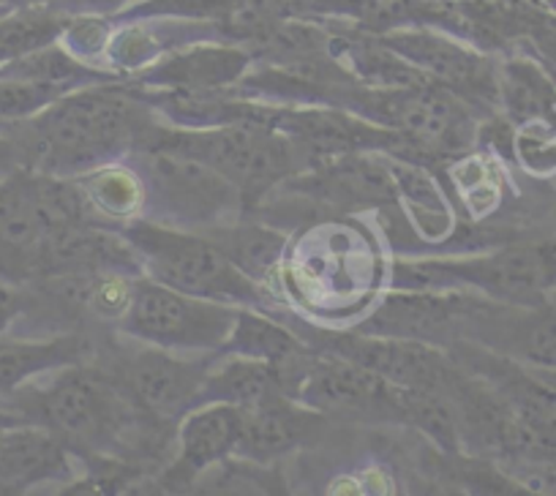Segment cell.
I'll use <instances>...</instances> for the list:
<instances>
[{
	"mask_svg": "<svg viewBox=\"0 0 556 496\" xmlns=\"http://www.w3.org/2000/svg\"><path fill=\"white\" fill-rule=\"evenodd\" d=\"M325 496H366V491H363V483L357 474H339V478H333L328 483Z\"/></svg>",
	"mask_w": 556,
	"mask_h": 496,
	"instance_id": "cell-33",
	"label": "cell"
},
{
	"mask_svg": "<svg viewBox=\"0 0 556 496\" xmlns=\"http://www.w3.org/2000/svg\"><path fill=\"white\" fill-rule=\"evenodd\" d=\"M254 55L243 47L191 44L169 52L162 61L139 74V88L184 90V93H211L229 90L249 74Z\"/></svg>",
	"mask_w": 556,
	"mask_h": 496,
	"instance_id": "cell-16",
	"label": "cell"
},
{
	"mask_svg": "<svg viewBox=\"0 0 556 496\" xmlns=\"http://www.w3.org/2000/svg\"><path fill=\"white\" fill-rule=\"evenodd\" d=\"M513 158L532 175L556 173V123L532 120L518 126Z\"/></svg>",
	"mask_w": 556,
	"mask_h": 496,
	"instance_id": "cell-29",
	"label": "cell"
},
{
	"mask_svg": "<svg viewBox=\"0 0 556 496\" xmlns=\"http://www.w3.org/2000/svg\"><path fill=\"white\" fill-rule=\"evenodd\" d=\"M489 301L491 297L467 290H393L352 330L424 341V344L440 346V349H451L458 341L472 339L475 325H478Z\"/></svg>",
	"mask_w": 556,
	"mask_h": 496,
	"instance_id": "cell-10",
	"label": "cell"
},
{
	"mask_svg": "<svg viewBox=\"0 0 556 496\" xmlns=\"http://www.w3.org/2000/svg\"><path fill=\"white\" fill-rule=\"evenodd\" d=\"M496 96L513 126L556 123V82L532 58L516 55L496 66Z\"/></svg>",
	"mask_w": 556,
	"mask_h": 496,
	"instance_id": "cell-22",
	"label": "cell"
},
{
	"mask_svg": "<svg viewBox=\"0 0 556 496\" xmlns=\"http://www.w3.org/2000/svg\"><path fill=\"white\" fill-rule=\"evenodd\" d=\"M139 148H167L207 164L240 191L245 211L260 205L287 178L306 169L303 156L285 135L254 123L218 129H175L156 120L137 151Z\"/></svg>",
	"mask_w": 556,
	"mask_h": 496,
	"instance_id": "cell-3",
	"label": "cell"
},
{
	"mask_svg": "<svg viewBox=\"0 0 556 496\" xmlns=\"http://www.w3.org/2000/svg\"><path fill=\"white\" fill-rule=\"evenodd\" d=\"M379 39L404 58L409 66L424 74L429 82L442 85L453 93L464 96L475 106L500 104L496 96V63L489 55L453 39L451 34L437 28H393Z\"/></svg>",
	"mask_w": 556,
	"mask_h": 496,
	"instance_id": "cell-12",
	"label": "cell"
},
{
	"mask_svg": "<svg viewBox=\"0 0 556 496\" xmlns=\"http://www.w3.org/2000/svg\"><path fill=\"white\" fill-rule=\"evenodd\" d=\"M243 431V409L232 404H202L191 409L175 431V453L156 474L173 496L189 494L197 478L211 467L232 461Z\"/></svg>",
	"mask_w": 556,
	"mask_h": 496,
	"instance_id": "cell-13",
	"label": "cell"
},
{
	"mask_svg": "<svg viewBox=\"0 0 556 496\" xmlns=\"http://www.w3.org/2000/svg\"><path fill=\"white\" fill-rule=\"evenodd\" d=\"M159 120L137 85L101 82L72 90L28 120L7 123L20 169L79 178L128 158Z\"/></svg>",
	"mask_w": 556,
	"mask_h": 496,
	"instance_id": "cell-1",
	"label": "cell"
},
{
	"mask_svg": "<svg viewBox=\"0 0 556 496\" xmlns=\"http://www.w3.org/2000/svg\"><path fill=\"white\" fill-rule=\"evenodd\" d=\"M83 221L96 218L74 178L30 169L0 178V281L14 290L41 281L52 234Z\"/></svg>",
	"mask_w": 556,
	"mask_h": 496,
	"instance_id": "cell-2",
	"label": "cell"
},
{
	"mask_svg": "<svg viewBox=\"0 0 556 496\" xmlns=\"http://www.w3.org/2000/svg\"><path fill=\"white\" fill-rule=\"evenodd\" d=\"M292 398L325 418L406 425L401 387L379 380L355 363L319 355L314 349L298 377Z\"/></svg>",
	"mask_w": 556,
	"mask_h": 496,
	"instance_id": "cell-11",
	"label": "cell"
},
{
	"mask_svg": "<svg viewBox=\"0 0 556 496\" xmlns=\"http://www.w3.org/2000/svg\"><path fill=\"white\" fill-rule=\"evenodd\" d=\"M238 311V306L186 295L142 276L121 319V333L178 355H213L227 344Z\"/></svg>",
	"mask_w": 556,
	"mask_h": 496,
	"instance_id": "cell-7",
	"label": "cell"
},
{
	"mask_svg": "<svg viewBox=\"0 0 556 496\" xmlns=\"http://www.w3.org/2000/svg\"><path fill=\"white\" fill-rule=\"evenodd\" d=\"M128 158L146 180V218L151 221L205 232L218 224L235 221L245 211L243 196L229 180L186 153L139 148Z\"/></svg>",
	"mask_w": 556,
	"mask_h": 496,
	"instance_id": "cell-6",
	"label": "cell"
},
{
	"mask_svg": "<svg viewBox=\"0 0 556 496\" xmlns=\"http://www.w3.org/2000/svg\"><path fill=\"white\" fill-rule=\"evenodd\" d=\"M325 415L303 407L287 393L265 398L254 407L243 409V431H240L235 458L249 467H270L287 453L308 445L325 429Z\"/></svg>",
	"mask_w": 556,
	"mask_h": 496,
	"instance_id": "cell-15",
	"label": "cell"
},
{
	"mask_svg": "<svg viewBox=\"0 0 556 496\" xmlns=\"http://www.w3.org/2000/svg\"><path fill=\"white\" fill-rule=\"evenodd\" d=\"M538 3L551 14V17H556V0H538Z\"/></svg>",
	"mask_w": 556,
	"mask_h": 496,
	"instance_id": "cell-37",
	"label": "cell"
},
{
	"mask_svg": "<svg viewBox=\"0 0 556 496\" xmlns=\"http://www.w3.org/2000/svg\"><path fill=\"white\" fill-rule=\"evenodd\" d=\"M529 371H532V374L538 377V380L543 382V385L548 387V391L556 393V368H529Z\"/></svg>",
	"mask_w": 556,
	"mask_h": 496,
	"instance_id": "cell-36",
	"label": "cell"
},
{
	"mask_svg": "<svg viewBox=\"0 0 556 496\" xmlns=\"http://www.w3.org/2000/svg\"><path fill=\"white\" fill-rule=\"evenodd\" d=\"M17 167V156H14V148L9 142V137L0 131V178H7L9 173H14Z\"/></svg>",
	"mask_w": 556,
	"mask_h": 496,
	"instance_id": "cell-35",
	"label": "cell"
},
{
	"mask_svg": "<svg viewBox=\"0 0 556 496\" xmlns=\"http://www.w3.org/2000/svg\"><path fill=\"white\" fill-rule=\"evenodd\" d=\"M88 352V341L72 333L52 339H14L0 333V402L52 371L85 363Z\"/></svg>",
	"mask_w": 556,
	"mask_h": 496,
	"instance_id": "cell-18",
	"label": "cell"
},
{
	"mask_svg": "<svg viewBox=\"0 0 556 496\" xmlns=\"http://www.w3.org/2000/svg\"><path fill=\"white\" fill-rule=\"evenodd\" d=\"M121 232L142 259L146 279L205 301L273 314L265 290L235 268L207 234L151 218H137Z\"/></svg>",
	"mask_w": 556,
	"mask_h": 496,
	"instance_id": "cell-4",
	"label": "cell"
},
{
	"mask_svg": "<svg viewBox=\"0 0 556 496\" xmlns=\"http://www.w3.org/2000/svg\"><path fill=\"white\" fill-rule=\"evenodd\" d=\"M72 17L55 7H14L0 20V66L58 44Z\"/></svg>",
	"mask_w": 556,
	"mask_h": 496,
	"instance_id": "cell-24",
	"label": "cell"
},
{
	"mask_svg": "<svg viewBox=\"0 0 556 496\" xmlns=\"http://www.w3.org/2000/svg\"><path fill=\"white\" fill-rule=\"evenodd\" d=\"M485 158L489 156H464L451 169L453 186L475 218L485 216L500 205V183L494 180V167Z\"/></svg>",
	"mask_w": 556,
	"mask_h": 496,
	"instance_id": "cell-27",
	"label": "cell"
},
{
	"mask_svg": "<svg viewBox=\"0 0 556 496\" xmlns=\"http://www.w3.org/2000/svg\"><path fill=\"white\" fill-rule=\"evenodd\" d=\"M74 180L83 189L85 202H88L93 218L104 224V227H115V224L126 227V224L137 221V218H146V180H142V175L131 164L112 162L93 169V173L79 175Z\"/></svg>",
	"mask_w": 556,
	"mask_h": 496,
	"instance_id": "cell-20",
	"label": "cell"
},
{
	"mask_svg": "<svg viewBox=\"0 0 556 496\" xmlns=\"http://www.w3.org/2000/svg\"><path fill=\"white\" fill-rule=\"evenodd\" d=\"M390 175L395 183V200L404 205L409 224L426 240L440 243L456 229L453 207L447 205L445 191L440 189L426 164L401 162L390 156Z\"/></svg>",
	"mask_w": 556,
	"mask_h": 496,
	"instance_id": "cell-21",
	"label": "cell"
},
{
	"mask_svg": "<svg viewBox=\"0 0 556 496\" xmlns=\"http://www.w3.org/2000/svg\"><path fill=\"white\" fill-rule=\"evenodd\" d=\"M142 474L151 472L117 458H85L83 472L63 483L58 496H121Z\"/></svg>",
	"mask_w": 556,
	"mask_h": 496,
	"instance_id": "cell-26",
	"label": "cell"
},
{
	"mask_svg": "<svg viewBox=\"0 0 556 496\" xmlns=\"http://www.w3.org/2000/svg\"><path fill=\"white\" fill-rule=\"evenodd\" d=\"M202 234H207L222 249L224 257L256 284L273 276L287 249V234L267 224L240 221V218L205 229Z\"/></svg>",
	"mask_w": 556,
	"mask_h": 496,
	"instance_id": "cell-23",
	"label": "cell"
},
{
	"mask_svg": "<svg viewBox=\"0 0 556 496\" xmlns=\"http://www.w3.org/2000/svg\"><path fill=\"white\" fill-rule=\"evenodd\" d=\"M249 478L254 480V483L260 485V488L265 491L267 496H292L290 488L281 483V478H278V474H273V472H265V467L249 469Z\"/></svg>",
	"mask_w": 556,
	"mask_h": 496,
	"instance_id": "cell-32",
	"label": "cell"
},
{
	"mask_svg": "<svg viewBox=\"0 0 556 496\" xmlns=\"http://www.w3.org/2000/svg\"><path fill=\"white\" fill-rule=\"evenodd\" d=\"M106 44H110V25L104 23V17H93V14L72 17L66 34H63V47L88 66L96 55H104Z\"/></svg>",
	"mask_w": 556,
	"mask_h": 496,
	"instance_id": "cell-30",
	"label": "cell"
},
{
	"mask_svg": "<svg viewBox=\"0 0 556 496\" xmlns=\"http://www.w3.org/2000/svg\"><path fill=\"white\" fill-rule=\"evenodd\" d=\"M442 472L456 480L469 496H548L521 483L494 461L475 456H442Z\"/></svg>",
	"mask_w": 556,
	"mask_h": 496,
	"instance_id": "cell-25",
	"label": "cell"
},
{
	"mask_svg": "<svg viewBox=\"0 0 556 496\" xmlns=\"http://www.w3.org/2000/svg\"><path fill=\"white\" fill-rule=\"evenodd\" d=\"M222 352L278 366L287 374V393L290 396L295 391L303 366L312 357V346L295 330L278 322L273 314L256 311V308H240L232 333H229Z\"/></svg>",
	"mask_w": 556,
	"mask_h": 496,
	"instance_id": "cell-17",
	"label": "cell"
},
{
	"mask_svg": "<svg viewBox=\"0 0 556 496\" xmlns=\"http://www.w3.org/2000/svg\"><path fill=\"white\" fill-rule=\"evenodd\" d=\"M139 344V341H137ZM213 355H178L159 346L139 344L137 349H115L106 366L123 391L156 420L178 425L191 409L200 407L202 385L211 371Z\"/></svg>",
	"mask_w": 556,
	"mask_h": 496,
	"instance_id": "cell-9",
	"label": "cell"
},
{
	"mask_svg": "<svg viewBox=\"0 0 556 496\" xmlns=\"http://www.w3.org/2000/svg\"><path fill=\"white\" fill-rule=\"evenodd\" d=\"M7 425H12V423H9V420H3V418H0V431L7 429Z\"/></svg>",
	"mask_w": 556,
	"mask_h": 496,
	"instance_id": "cell-39",
	"label": "cell"
},
{
	"mask_svg": "<svg viewBox=\"0 0 556 496\" xmlns=\"http://www.w3.org/2000/svg\"><path fill=\"white\" fill-rule=\"evenodd\" d=\"M243 0H139L137 7L128 9L131 20H159V17H178V20H213L222 25Z\"/></svg>",
	"mask_w": 556,
	"mask_h": 496,
	"instance_id": "cell-28",
	"label": "cell"
},
{
	"mask_svg": "<svg viewBox=\"0 0 556 496\" xmlns=\"http://www.w3.org/2000/svg\"><path fill=\"white\" fill-rule=\"evenodd\" d=\"M83 469L50 429L14 423L0 431V496H25L41 483H68Z\"/></svg>",
	"mask_w": 556,
	"mask_h": 496,
	"instance_id": "cell-14",
	"label": "cell"
},
{
	"mask_svg": "<svg viewBox=\"0 0 556 496\" xmlns=\"http://www.w3.org/2000/svg\"><path fill=\"white\" fill-rule=\"evenodd\" d=\"M390 287L412 292L467 290L507 306H540L556 290V245H502L462 259L395 263Z\"/></svg>",
	"mask_w": 556,
	"mask_h": 496,
	"instance_id": "cell-5",
	"label": "cell"
},
{
	"mask_svg": "<svg viewBox=\"0 0 556 496\" xmlns=\"http://www.w3.org/2000/svg\"><path fill=\"white\" fill-rule=\"evenodd\" d=\"M131 0H58L52 7L58 12L68 14V17H79V14H93V17H104V14L121 12Z\"/></svg>",
	"mask_w": 556,
	"mask_h": 496,
	"instance_id": "cell-31",
	"label": "cell"
},
{
	"mask_svg": "<svg viewBox=\"0 0 556 496\" xmlns=\"http://www.w3.org/2000/svg\"><path fill=\"white\" fill-rule=\"evenodd\" d=\"M180 496H191V491H189V494H180Z\"/></svg>",
	"mask_w": 556,
	"mask_h": 496,
	"instance_id": "cell-40",
	"label": "cell"
},
{
	"mask_svg": "<svg viewBox=\"0 0 556 496\" xmlns=\"http://www.w3.org/2000/svg\"><path fill=\"white\" fill-rule=\"evenodd\" d=\"M276 393H287V374L281 368L218 352L202 385L200 407L202 404H232V407L249 409Z\"/></svg>",
	"mask_w": 556,
	"mask_h": 496,
	"instance_id": "cell-19",
	"label": "cell"
},
{
	"mask_svg": "<svg viewBox=\"0 0 556 496\" xmlns=\"http://www.w3.org/2000/svg\"><path fill=\"white\" fill-rule=\"evenodd\" d=\"M121 496H173L162 483H159L156 474H142L139 480H134Z\"/></svg>",
	"mask_w": 556,
	"mask_h": 496,
	"instance_id": "cell-34",
	"label": "cell"
},
{
	"mask_svg": "<svg viewBox=\"0 0 556 496\" xmlns=\"http://www.w3.org/2000/svg\"><path fill=\"white\" fill-rule=\"evenodd\" d=\"M0 7H20V0H0Z\"/></svg>",
	"mask_w": 556,
	"mask_h": 496,
	"instance_id": "cell-38",
	"label": "cell"
},
{
	"mask_svg": "<svg viewBox=\"0 0 556 496\" xmlns=\"http://www.w3.org/2000/svg\"><path fill=\"white\" fill-rule=\"evenodd\" d=\"M314 352L341 357L366 368L379 380L404 391H447L458 363L451 352L424 341L393 339V335L361 333V330H319L292 328Z\"/></svg>",
	"mask_w": 556,
	"mask_h": 496,
	"instance_id": "cell-8",
	"label": "cell"
}]
</instances>
